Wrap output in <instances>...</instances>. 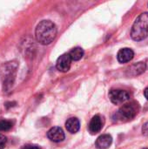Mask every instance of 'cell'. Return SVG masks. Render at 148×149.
Instances as JSON below:
<instances>
[{
    "mask_svg": "<svg viewBox=\"0 0 148 149\" xmlns=\"http://www.w3.org/2000/svg\"><path fill=\"white\" fill-rule=\"evenodd\" d=\"M144 95H145V98L148 100V87L145 89V91H144Z\"/></svg>",
    "mask_w": 148,
    "mask_h": 149,
    "instance_id": "18",
    "label": "cell"
},
{
    "mask_svg": "<svg viewBox=\"0 0 148 149\" xmlns=\"http://www.w3.org/2000/svg\"><path fill=\"white\" fill-rule=\"evenodd\" d=\"M139 112V105L136 102H131L128 104H126L122 106L118 112H116L114 120L122 121V122H127L135 118Z\"/></svg>",
    "mask_w": 148,
    "mask_h": 149,
    "instance_id": "4",
    "label": "cell"
},
{
    "mask_svg": "<svg viewBox=\"0 0 148 149\" xmlns=\"http://www.w3.org/2000/svg\"><path fill=\"white\" fill-rule=\"evenodd\" d=\"M72 61V58H71V57H70V55L68 53L62 54L57 59L56 67L61 72H67L71 68Z\"/></svg>",
    "mask_w": 148,
    "mask_h": 149,
    "instance_id": "6",
    "label": "cell"
},
{
    "mask_svg": "<svg viewBox=\"0 0 148 149\" xmlns=\"http://www.w3.org/2000/svg\"><path fill=\"white\" fill-rule=\"evenodd\" d=\"M143 149H148V148H143Z\"/></svg>",
    "mask_w": 148,
    "mask_h": 149,
    "instance_id": "19",
    "label": "cell"
},
{
    "mask_svg": "<svg viewBox=\"0 0 148 149\" xmlns=\"http://www.w3.org/2000/svg\"><path fill=\"white\" fill-rule=\"evenodd\" d=\"M147 36L148 12H143L137 17L132 26L131 38L135 41H141Z\"/></svg>",
    "mask_w": 148,
    "mask_h": 149,
    "instance_id": "2",
    "label": "cell"
},
{
    "mask_svg": "<svg viewBox=\"0 0 148 149\" xmlns=\"http://www.w3.org/2000/svg\"><path fill=\"white\" fill-rule=\"evenodd\" d=\"M6 143H7V138L3 135V134H0V149H3L6 146Z\"/></svg>",
    "mask_w": 148,
    "mask_h": 149,
    "instance_id": "15",
    "label": "cell"
},
{
    "mask_svg": "<svg viewBox=\"0 0 148 149\" xmlns=\"http://www.w3.org/2000/svg\"><path fill=\"white\" fill-rule=\"evenodd\" d=\"M102 127H103V124H102V120L100 116L95 115L91 120L89 126H88V129L92 134H96L100 132V130L102 129Z\"/></svg>",
    "mask_w": 148,
    "mask_h": 149,
    "instance_id": "9",
    "label": "cell"
},
{
    "mask_svg": "<svg viewBox=\"0 0 148 149\" xmlns=\"http://www.w3.org/2000/svg\"><path fill=\"white\" fill-rule=\"evenodd\" d=\"M134 57V52L130 48H123L120 49L117 54V59L120 63L124 64L131 61Z\"/></svg>",
    "mask_w": 148,
    "mask_h": 149,
    "instance_id": "8",
    "label": "cell"
},
{
    "mask_svg": "<svg viewBox=\"0 0 148 149\" xmlns=\"http://www.w3.org/2000/svg\"><path fill=\"white\" fill-rule=\"evenodd\" d=\"M18 64L16 61H10L3 65L1 67V77L3 91L8 92L13 86Z\"/></svg>",
    "mask_w": 148,
    "mask_h": 149,
    "instance_id": "3",
    "label": "cell"
},
{
    "mask_svg": "<svg viewBox=\"0 0 148 149\" xmlns=\"http://www.w3.org/2000/svg\"><path fill=\"white\" fill-rule=\"evenodd\" d=\"M12 126H13V124L10 120H0V132L9 131L12 127Z\"/></svg>",
    "mask_w": 148,
    "mask_h": 149,
    "instance_id": "14",
    "label": "cell"
},
{
    "mask_svg": "<svg viewBox=\"0 0 148 149\" xmlns=\"http://www.w3.org/2000/svg\"><path fill=\"white\" fill-rule=\"evenodd\" d=\"M146 68H147L146 63L139 62V63L133 64L130 67H128V69L126 71V74H127V76L135 77V76H138V75L141 74L142 72H144Z\"/></svg>",
    "mask_w": 148,
    "mask_h": 149,
    "instance_id": "11",
    "label": "cell"
},
{
    "mask_svg": "<svg viewBox=\"0 0 148 149\" xmlns=\"http://www.w3.org/2000/svg\"><path fill=\"white\" fill-rule=\"evenodd\" d=\"M57 26L51 20H42L36 27L35 36L37 41L43 45H50L57 35Z\"/></svg>",
    "mask_w": 148,
    "mask_h": 149,
    "instance_id": "1",
    "label": "cell"
},
{
    "mask_svg": "<svg viewBox=\"0 0 148 149\" xmlns=\"http://www.w3.org/2000/svg\"><path fill=\"white\" fill-rule=\"evenodd\" d=\"M143 134H148V123H147L143 127Z\"/></svg>",
    "mask_w": 148,
    "mask_h": 149,
    "instance_id": "17",
    "label": "cell"
},
{
    "mask_svg": "<svg viewBox=\"0 0 148 149\" xmlns=\"http://www.w3.org/2000/svg\"><path fill=\"white\" fill-rule=\"evenodd\" d=\"M109 98L113 104L120 105L130 100V93L125 90L113 89L109 92Z\"/></svg>",
    "mask_w": 148,
    "mask_h": 149,
    "instance_id": "5",
    "label": "cell"
},
{
    "mask_svg": "<svg viewBox=\"0 0 148 149\" xmlns=\"http://www.w3.org/2000/svg\"><path fill=\"white\" fill-rule=\"evenodd\" d=\"M68 54L70 55L72 60L78 61V60H80L83 58L85 52H84V50L81 47H75L72 50H71Z\"/></svg>",
    "mask_w": 148,
    "mask_h": 149,
    "instance_id": "13",
    "label": "cell"
},
{
    "mask_svg": "<svg viewBox=\"0 0 148 149\" xmlns=\"http://www.w3.org/2000/svg\"><path fill=\"white\" fill-rule=\"evenodd\" d=\"M47 137L53 142H61L65 140V133L61 127H54L48 131Z\"/></svg>",
    "mask_w": 148,
    "mask_h": 149,
    "instance_id": "7",
    "label": "cell"
},
{
    "mask_svg": "<svg viewBox=\"0 0 148 149\" xmlns=\"http://www.w3.org/2000/svg\"><path fill=\"white\" fill-rule=\"evenodd\" d=\"M112 143L113 138L110 134H102L97 139L95 146L98 149H107L111 147Z\"/></svg>",
    "mask_w": 148,
    "mask_h": 149,
    "instance_id": "10",
    "label": "cell"
},
{
    "mask_svg": "<svg viewBox=\"0 0 148 149\" xmlns=\"http://www.w3.org/2000/svg\"><path fill=\"white\" fill-rule=\"evenodd\" d=\"M21 149H40V148L35 145H26V146H24Z\"/></svg>",
    "mask_w": 148,
    "mask_h": 149,
    "instance_id": "16",
    "label": "cell"
},
{
    "mask_svg": "<svg viewBox=\"0 0 148 149\" xmlns=\"http://www.w3.org/2000/svg\"><path fill=\"white\" fill-rule=\"evenodd\" d=\"M65 127L69 133L76 134V133H78V131L79 130V127H80L79 120L75 117L70 118L65 122Z\"/></svg>",
    "mask_w": 148,
    "mask_h": 149,
    "instance_id": "12",
    "label": "cell"
}]
</instances>
